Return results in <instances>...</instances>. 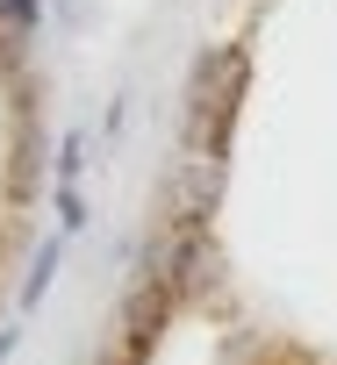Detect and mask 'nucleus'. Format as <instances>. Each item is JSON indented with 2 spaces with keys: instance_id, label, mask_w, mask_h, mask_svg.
<instances>
[{
  "instance_id": "nucleus-1",
  "label": "nucleus",
  "mask_w": 337,
  "mask_h": 365,
  "mask_svg": "<svg viewBox=\"0 0 337 365\" xmlns=\"http://www.w3.org/2000/svg\"><path fill=\"white\" fill-rule=\"evenodd\" d=\"M8 351H15V329H8V336H0V365H8Z\"/></svg>"
}]
</instances>
